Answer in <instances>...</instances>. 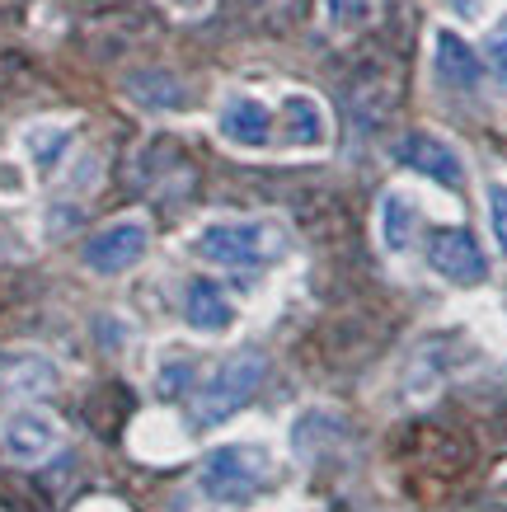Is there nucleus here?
Listing matches in <instances>:
<instances>
[{"label": "nucleus", "mask_w": 507, "mask_h": 512, "mask_svg": "<svg viewBox=\"0 0 507 512\" xmlns=\"http://www.w3.org/2000/svg\"><path fill=\"white\" fill-rule=\"evenodd\" d=\"M277 480L273 451L259 447V442H235V447H216L198 470L202 494L221 503V508H245L254 498H263Z\"/></svg>", "instance_id": "f257e3e1"}, {"label": "nucleus", "mask_w": 507, "mask_h": 512, "mask_svg": "<svg viewBox=\"0 0 507 512\" xmlns=\"http://www.w3.org/2000/svg\"><path fill=\"white\" fill-rule=\"evenodd\" d=\"M263 372H268L263 353H254V348L231 353L202 381L198 395H193V428H216V423H226L231 414H240L254 400V390L263 386Z\"/></svg>", "instance_id": "f03ea898"}, {"label": "nucleus", "mask_w": 507, "mask_h": 512, "mask_svg": "<svg viewBox=\"0 0 507 512\" xmlns=\"http://www.w3.org/2000/svg\"><path fill=\"white\" fill-rule=\"evenodd\" d=\"M287 249L277 221H212L198 235V254L216 268H263Z\"/></svg>", "instance_id": "7ed1b4c3"}, {"label": "nucleus", "mask_w": 507, "mask_h": 512, "mask_svg": "<svg viewBox=\"0 0 507 512\" xmlns=\"http://www.w3.org/2000/svg\"><path fill=\"white\" fill-rule=\"evenodd\" d=\"M146 245H151V226L137 217H127V221L104 226V231H94L90 240H85V249H80V259H85L90 273L113 278V273H127L132 264H141V259H146Z\"/></svg>", "instance_id": "20e7f679"}, {"label": "nucleus", "mask_w": 507, "mask_h": 512, "mask_svg": "<svg viewBox=\"0 0 507 512\" xmlns=\"http://www.w3.org/2000/svg\"><path fill=\"white\" fill-rule=\"evenodd\" d=\"M428 268L437 273V278L456 282V287H479V282L489 278V259H484L479 240L465 231V226L432 231V240H428Z\"/></svg>", "instance_id": "39448f33"}, {"label": "nucleus", "mask_w": 507, "mask_h": 512, "mask_svg": "<svg viewBox=\"0 0 507 512\" xmlns=\"http://www.w3.org/2000/svg\"><path fill=\"white\" fill-rule=\"evenodd\" d=\"M395 160H400L404 170H418L423 179H432V184H442V188L465 184L461 156H456L442 137H432V132H409V137L395 146Z\"/></svg>", "instance_id": "423d86ee"}, {"label": "nucleus", "mask_w": 507, "mask_h": 512, "mask_svg": "<svg viewBox=\"0 0 507 512\" xmlns=\"http://www.w3.org/2000/svg\"><path fill=\"white\" fill-rule=\"evenodd\" d=\"M0 442H5V451H10L15 461L33 466V461H47V456L57 451L62 428H57V419H52V414H43V409H19V414H10V419H5Z\"/></svg>", "instance_id": "0eeeda50"}, {"label": "nucleus", "mask_w": 507, "mask_h": 512, "mask_svg": "<svg viewBox=\"0 0 507 512\" xmlns=\"http://www.w3.org/2000/svg\"><path fill=\"white\" fill-rule=\"evenodd\" d=\"M216 132L231 141V146L263 151V146H273V113L263 109L259 99H249V94H231V99L221 104Z\"/></svg>", "instance_id": "6e6552de"}, {"label": "nucleus", "mask_w": 507, "mask_h": 512, "mask_svg": "<svg viewBox=\"0 0 507 512\" xmlns=\"http://www.w3.org/2000/svg\"><path fill=\"white\" fill-rule=\"evenodd\" d=\"M432 76H437V85H446V90H475L479 85V57L475 47L465 43L461 33L451 29H437L432 33Z\"/></svg>", "instance_id": "1a4fd4ad"}, {"label": "nucleus", "mask_w": 507, "mask_h": 512, "mask_svg": "<svg viewBox=\"0 0 507 512\" xmlns=\"http://www.w3.org/2000/svg\"><path fill=\"white\" fill-rule=\"evenodd\" d=\"M277 123H282V141L296 151H315L329 141V118H324L320 99H310V94H287Z\"/></svg>", "instance_id": "9d476101"}, {"label": "nucleus", "mask_w": 507, "mask_h": 512, "mask_svg": "<svg viewBox=\"0 0 507 512\" xmlns=\"http://www.w3.org/2000/svg\"><path fill=\"white\" fill-rule=\"evenodd\" d=\"M184 320L198 334H226L235 325V306L212 278H193L184 292Z\"/></svg>", "instance_id": "9b49d317"}, {"label": "nucleus", "mask_w": 507, "mask_h": 512, "mask_svg": "<svg viewBox=\"0 0 507 512\" xmlns=\"http://www.w3.org/2000/svg\"><path fill=\"white\" fill-rule=\"evenodd\" d=\"M414 231H418V202L409 193H385L381 198V245L390 254H404L414 245Z\"/></svg>", "instance_id": "f8f14e48"}, {"label": "nucleus", "mask_w": 507, "mask_h": 512, "mask_svg": "<svg viewBox=\"0 0 507 512\" xmlns=\"http://www.w3.org/2000/svg\"><path fill=\"white\" fill-rule=\"evenodd\" d=\"M127 94L137 104H146V109H184L188 104L184 85L174 76H165V71H137V76L127 80Z\"/></svg>", "instance_id": "ddd939ff"}, {"label": "nucleus", "mask_w": 507, "mask_h": 512, "mask_svg": "<svg viewBox=\"0 0 507 512\" xmlns=\"http://www.w3.org/2000/svg\"><path fill=\"white\" fill-rule=\"evenodd\" d=\"M0 386L15 390V395H33V390H47L52 386V367H47L43 357L33 353H19L5 362V372H0Z\"/></svg>", "instance_id": "4468645a"}, {"label": "nucleus", "mask_w": 507, "mask_h": 512, "mask_svg": "<svg viewBox=\"0 0 507 512\" xmlns=\"http://www.w3.org/2000/svg\"><path fill=\"white\" fill-rule=\"evenodd\" d=\"M324 19L334 33H357L371 24V0H324Z\"/></svg>", "instance_id": "2eb2a0df"}, {"label": "nucleus", "mask_w": 507, "mask_h": 512, "mask_svg": "<svg viewBox=\"0 0 507 512\" xmlns=\"http://www.w3.org/2000/svg\"><path fill=\"white\" fill-rule=\"evenodd\" d=\"M66 141H71V132H62V127H33V132H29V151H33V160H38L43 170H52V165H57V156L66 151Z\"/></svg>", "instance_id": "dca6fc26"}, {"label": "nucleus", "mask_w": 507, "mask_h": 512, "mask_svg": "<svg viewBox=\"0 0 507 512\" xmlns=\"http://www.w3.org/2000/svg\"><path fill=\"white\" fill-rule=\"evenodd\" d=\"M188 376H193V362L179 353L174 362H165V367H160V395H184Z\"/></svg>", "instance_id": "f3484780"}, {"label": "nucleus", "mask_w": 507, "mask_h": 512, "mask_svg": "<svg viewBox=\"0 0 507 512\" xmlns=\"http://www.w3.org/2000/svg\"><path fill=\"white\" fill-rule=\"evenodd\" d=\"M489 221H493V240H498V249L507 254V184L489 188Z\"/></svg>", "instance_id": "a211bd4d"}, {"label": "nucleus", "mask_w": 507, "mask_h": 512, "mask_svg": "<svg viewBox=\"0 0 507 512\" xmlns=\"http://www.w3.org/2000/svg\"><path fill=\"white\" fill-rule=\"evenodd\" d=\"M489 66H493V76L507 85V19L489 33Z\"/></svg>", "instance_id": "6ab92c4d"}, {"label": "nucleus", "mask_w": 507, "mask_h": 512, "mask_svg": "<svg viewBox=\"0 0 507 512\" xmlns=\"http://www.w3.org/2000/svg\"><path fill=\"white\" fill-rule=\"evenodd\" d=\"M174 5H179V10H188V15H193V10H202V0H174Z\"/></svg>", "instance_id": "aec40b11"}]
</instances>
